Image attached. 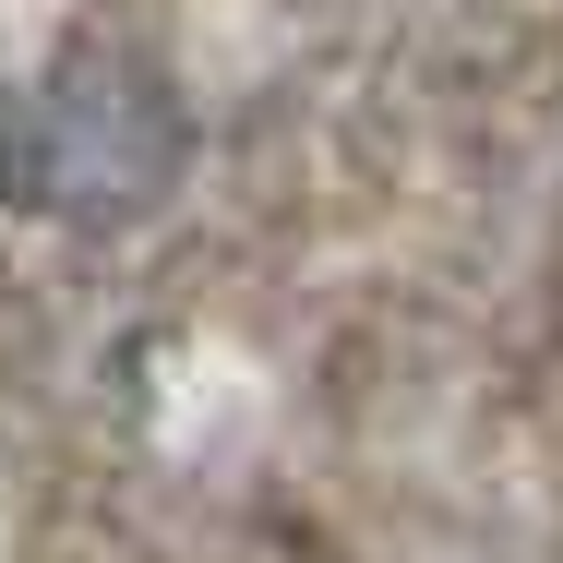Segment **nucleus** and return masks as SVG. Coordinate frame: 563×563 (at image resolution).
I'll use <instances>...</instances> for the list:
<instances>
[{
    "instance_id": "nucleus-1",
    "label": "nucleus",
    "mask_w": 563,
    "mask_h": 563,
    "mask_svg": "<svg viewBox=\"0 0 563 563\" xmlns=\"http://www.w3.org/2000/svg\"><path fill=\"white\" fill-rule=\"evenodd\" d=\"M192 168V109L180 85L120 48V36H85L48 60V85L24 97V168H12V205L60 228H132L156 217Z\"/></svg>"
},
{
    "instance_id": "nucleus-2",
    "label": "nucleus",
    "mask_w": 563,
    "mask_h": 563,
    "mask_svg": "<svg viewBox=\"0 0 563 563\" xmlns=\"http://www.w3.org/2000/svg\"><path fill=\"white\" fill-rule=\"evenodd\" d=\"M12 168H24V97L0 85V205H12Z\"/></svg>"
}]
</instances>
